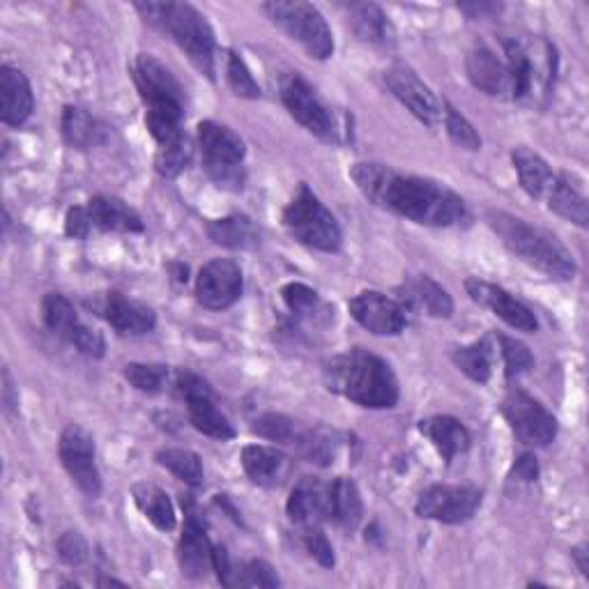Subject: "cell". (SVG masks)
Returning a JSON list of instances; mask_svg holds the SVG:
<instances>
[{
    "mask_svg": "<svg viewBox=\"0 0 589 589\" xmlns=\"http://www.w3.org/2000/svg\"><path fill=\"white\" fill-rule=\"evenodd\" d=\"M260 10L270 16L272 24L307 49L311 58L328 60L334 53L332 30L314 5L299 3V0H295V3L277 0V3H266Z\"/></svg>",
    "mask_w": 589,
    "mask_h": 589,
    "instance_id": "cell-6",
    "label": "cell"
},
{
    "mask_svg": "<svg viewBox=\"0 0 589 589\" xmlns=\"http://www.w3.org/2000/svg\"><path fill=\"white\" fill-rule=\"evenodd\" d=\"M132 72H134V84L140 97H144L148 109L182 107V99H185L182 86L155 56L140 53L136 58Z\"/></svg>",
    "mask_w": 589,
    "mask_h": 589,
    "instance_id": "cell-13",
    "label": "cell"
},
{
    "mask_svg": "<svg viewBox=\"0 0 589 589\" xmlns=\"http://www.w3.org/2000/svg\"><path fill=\"white\" fill-rule=\"evenodd\" d=\"M324 384L361 408L384 410L398 403V380L390 364L361 348L334 357L324 367Z\"/></svg>",
    "mask_w": 589,
    "mask_h": 589,
    "instance_id": "cell-2",
    "label": "cell"
},
{
    "mask_svg": "<svg viewBox=\"0 0 589 589\" xmlns=\"http://www.w3.org/2000/svg\"><path fill=\"white\" fill-rule=\"evenodd\" d=\"M419 431L433 442V446L446 463H452L458 454L470 450V433H467L465 426L454 417L440 415L424 419L419 424Z\"/></svg>",
    "mask_w": 589,
    "mask_h": 589,
    "instance_id": "cell-25",
    "label": "cell"
},
{
    "mask_svg": "<svg viewBox=\"0 0 589 589\" xmlns=\"http://www.w3.org/2000/svg\"><path fill=\"white\" fill-rule=\"evenodd\" d=\"M33 90L24 72L16 68H0V120L10 127L24 125L33 113Z\"/></svg>",
    "mask_w": 589,
    "mask_h": 589,
    "instance_id": "cell-19",
    "label": "cell"
},
{
    "mask_svg": "<svg viewBox=\"0 0 589 589\" xmlns=\"http://www.w3.org/2000/svg\"><path fill=\"white\" fill-rule=\"evenodd\" d=\"M157 463L161 467H167L169 473H173L180 481H185L187 486H200L203 479H206V473H203V463L198 454L189 450H180V446H167V450L157 452Z\"/></svg>",
    "mask_w": 589,
    "mask_h": 589,
    "instance_id": "cell-36",
    "label": "cell"
},
{
    "mask_svg": "<svg viewBox=\"0 0 589 589\" xmlns=\"http://www.w3.org/2000/svg\"><path fill=\"white\" fill-rule=\"evenodd\" d=\"M281 297L286 302V307L299 318H311L318 314L320 297L316 291L304 286V283H289V286H283Z\"/></svg>",
    "mask_w": 589,
    "mask_h": 589,
    "instance_id": "cell-44",
    "label": "cell"
},
{
    "mask_svg": "<svg viewBox=\"0 0 589 589\" xmlns=\"http://www.w3.org/2000/svg\"><path fill=\"white\" fill-rule=\"evenodd\" d=\"M481 491L473 489V486H446L438 483L431 486L429 491H424L417 500L415 512L421 518L458 525L470 520L481 506Z\"/></svg>",
    "mask_w": 589,
    "mask_h": 589,
    "instance_id": "cell-8",
    "label": "cell"
},
{
    "mask_svg": "<svg viewBox=\"0 0 589 589\" xmlns=\"http://www.w3.org/2000/svg\"><path fill=\"white\" fill-rule=\"evenodd\" d=\"M134 502L144 516L161 532H171L175 527V510L169 495L157 489L152 483H136L134 486Z\"/></svg>",
    "mask_w": 589,
    "mask_h": 589,
    "instance_id": "cell-32",
    "label": "cell"
},
{
    "mask_svg": "<svg viewBox=\"0 0 589 589\" xmlns=\"http://www.w3.org/2000/svg\"><path fill=\"white\" fill-rule=\"evenodd\" d=\"M99 587H105V585H118V587H125V582H120V580H113V578H99L97 580Z\"/></svg>",
    "mask_w": 589,
    "mask_h": 589,
    "instance_id": "cell-56",
    "label": "cell"
},
{
    "mask_svg": "<svg viewBox=\"0 0 589 589\" xmlns=\"http://www.w3.org/2000/svg\"><path fill=\"white\" fill-rule=\"evenodd\" d=\"M398 304L403 309H424L433 318H450L454 314V302L450 293L431 277H417L410 283H405Z\"/></svg>",
    "mask_w": 589,
    "mask_h": 589,
    "instance_id": "cell-23",
    "label": "cell"
},
{
    "mask_svg": "<svg viewBox=\"0 0 589 589\" xmlns=\"http://www.w3.org/2000/svg\"><path fill=\"white\" fill-rule=\"evenodd\" d=\"M105 316L113 330L120 334H148L155 330V311L146 304L127 299L120 293H111L105 304Z\"/></svg>",
    "mask_w": 589,
    "mask_h": 589,
    "instance_id": "cell-22",
    "label": "cell"
},
{
    "mask_svg": "<svg viewBox=\"0 0 589 589\" xmlns=\"http://www.w3.org/2000/svg\"><path fill=\"white\" fill-rule=\"evenodd\" d=\"M175 392L180 398H185V403L189 398H196V396H210L212 390L208 388V382L198 378L196 373H189V371H180L177 378H175Z\"/></svg>",
    "mask_w": 589,
    "mask_h": 589,
    "instance_id": "cell-49",
    "label": "cell"
},
{
    "mask_svg": "<svg viewBox=\"0 0 589 589\" xmlns=\"http://www.w3.org/2000/svg\"><path fill=\"white\" fill-rule=\"evenodd\" d=\"M192 144L189 138L185 136L182 140H177V144H171V146H164L159 148L157 155H155V171L161 175V177H177L182 171H185L189 167L192 161Z\"/></svg>",
    "mask_w": 589,
    "mask_h": 589,
    "instance_id": "cell-40",
    "label": "cell"
},
{
    "mask_svg": "<svg viewBox=\"0 0 589 589\" xmlns=\"http://www.w3.org/2000/svg\"><path fill=\"white\" fill-rule=\"evenodd\" d=\"M56 545H58L60 560H63L70 566H81V564H84L88 560V555H90L86 539L81 537L78 532H65L63 537L58 539Z\"/></svg>",
    "mask_w": 589,
    "mask_h": 589,
    "instance_id": "cell-48",
    "label": "cell"
},
{
    "mask_svg": "<svg viewBox=\"0 0 589 589\" xmlns=\"http://www.w3.org/2000/svg\"><path fill=\"white\" fill-rule=\"evenodd\" d=\"M351 14H353V28L364 42L384 47V49H392L396 45V30L390 22V16L384 14L378 5L373 3L353 5Z\"/></svg>",
    "mask_w": 589,
    "mask_h": 589,
    "instance_id": "cell-29",
    "label": "cell"
},
{
    "mask_svg": "<svg viewBox=\"0 0 589 589\" xmlns=\"http://www.w3.org/2000/svg\"><path fill=\"white\" fill-rule=\"evenodd\" d=\"M281 99L283 107L297 120L302 127H307L322 140H334V123L307 81L297 74H289L281 81Z\"/></svg>",
    "mask_w": 589,
    "mask_h": 589,
    "instance_id": "cell-12",
    "label": "cell"
},
{
    "mask_svg": "<svg viewBox=\"0 0 589 589\" xmlns=\"http://www.w3.org/2000/svg\"><path fill=\"white\" fill-rule=\"evenodd\" d=\"M384 84H388L390 93L417 120H421L424 125L438 127L442 123V105L413 68L394 63L388 72H384Z\"/></svg>",
    "mask_w": 589,
    "mask_h": 589,
    "instance_id": "cell-10",
    "label": "cell"
},
{
    "mask_svg": "<svg viewBox=\"0 0 589 589\" xmlns=\"http://www.w3.org/2000/svg\"><path fill=\"white\" fill-rule=\"evenodd\" d=\"M299 452L309 463L332 465L339 452V435L330 429H314L299 438Z\"/></svg>",
    "mask_w": 589,
    "mask_h": 589,
    "instance_id": "cell-38",
    "label": "cell"
},
{
    "mask_svg": "<svg viewBox=\"0 0 589 589\" xmlns=\"http://www.w3.org/2000/svg\"><path fill=\"white\" fill-rule=\"evenodd\" d=\"M42 318L47 322V328L58 334L60 339H65L68 343L74 341L78 330L84 328V322L78 320L76 309L72 307V302L58 293H49L42 302Z\"/></svg>",
    "mask_w": 589,
    "mask_h": 589,
    "instance_id": "cell-35",
    "label": "cell"
},
{
    "mask_svg": "<svg viewBox=\"0 0 589 589\" xmlns=\"http://www.w3.org/2000/svg\"><path fill=\"white\" fill-rule=\"evenodd\" d=\"M208 235L214 245L226 249H254L260 242L254 221L245 214H231L210 221Z\"/></svg>",
    "mask_w": 589,
    "mask_h": 589,
    "instance_id": "cell-30",
    "label": "cell"
},
{
    "mask_svg": "<svg viewBox=\"0 0 589 589\" xmlns=\"http://www.w3.org/2000/svg\"><path fill=\"white\" fill-rule=\"evenodd\" d=\"M212 551L214 545L210 543L206 530H203V523L189 512L185 530H182L180 543H177V562L180 572L187 578H206L212 568Z\"/></svg>",
    "mask_w": 589,
    "mask_h": 589,
    "instance_id": "cell-18",
    "label": "cell"
},
{
    "mask_svg": "<svg viewBox=\"0 0 589 589\" xmlns=\"http://www.w3.org/2000/svg\"><path fill=\"white\" fill-rule=\"evenodd\" d=\"M304 548H307V553L324 568L334 566V548L328 541V537L322 535V530L318 525L307 527V532H304Z\"/></svg>",
    "mask_w": 589,
    "mask_h": 589,
    "instance_id": "cell-47",
    "label": "cell"
},
{
    "mask_svg": "<svg viewBox=\"0 0 589 589\" xmlns=\"http://www.w3.org/2000/svg\"><path fill=\"white\" fill-rule=\"evenodd\" d=\"M72 345H74V348L78 353H84L86 357H95V359L105 357V351H107V343H105V339H101V334L95 332V330H90V328H86V324L78 330V334L74 336Z\"/></svg>",
    "mask_w": 589,
    "mask_h": 589,
    "instance_id": "cell-50",
    "label": "cell"
},
{
    "mask_svg": "<svg viewBox=\"0 0 589 589\" xmlns=\"http://www.w3.org/2000/svg\"><path fill=\"white\" fill-rule=\"evenodd\" d=\"M500 351L504 357V373L510 380L520 378L535 367V357L530 348L512 336H500Z\"/></svg>",
    "mask_w": 589,
    "mask_h": 589,
    "instance_id": "cell-42",
    "label": "cell"
},
{
    "mask_svg": "<svg viewBox=\"0 0 589 589\" xmlns=\"http://www.w3.org/2000/svg\"><path fill=\"white\" fill-rule=\"evenodd\" d=\"M283 226L299 245L324 254L341 249V229L334 214L322 206V200L307 185H299L289 208L283 210Z\"/></svg>",
    "mask_w": 589,
    "mask_h": 589,
    "instance_id": "cell-5",
    "label": "cell"
},
{
    "mask_svg": "<svg viewBox=\"0 0 589 589\" xmlns=\"http://www.w3.org/2000/svg\"><path fill=\"white\" fill-rule=\"evenodd\" d=\"M514 159V169L518 173L520 187L525 189L527 196L543 200L545 194L551 192L553 182L557 180V173L551 169V164L543 157H539L535 150L530 148H516L512 152Z\"/></svg>",
    "mask_w": 589,
    "mask_h": 589,
    "instance_id": "cell-27",
    "label": "cell"
},
{
    "mask_svg": "<svg viewBox=\"0 0 589 589\" xmlns=\"http://www.w3.org/2000/svg\"><path fill=\"white\" fill-rule=\"evenodd\" d=\"M456 367L475 382H489L491 378V345L489 341H477L473 345H465L454 353Z\"/></svg>",
    "mask_w": 589,
    "mask_h": 589,
    "instance_id": "cell-37",
    "label": "cell"
},
{
    "mask_svg": "<svg viewBox=\"0 0 589 589\" xmlns=\"http://www.w3.org/2000/svg\"><path fill=\"white\" fill-rule=\"evenodd\" d=\"M226 78H229V86L233 88V93L237 97H245V99H258L260 97V86L256 84V78L251 76L247 63L233 51L229 53Z\"/></svg>",
    "mask_w": 589,
    "mask_h": 589,
    "instance_id": "cell-43",
    "label": "cell"
},
{
    "mask_svg": "<svg viewBox=\"0 0 589 589\" xmlns=\"http://www.w3.org/2000/svg\"><path fill=\"white\" fill-rule=\"evenodd\" d=\"M461 12H465L470 19H486V16H495L502 12L500 3H463L458 5Z\"/></svg>",
    "mask_w": 589,
    "mask_h": 589,
    "instance_id": "cell-54",
    "label": "cell"
},
{
    "mask_svg": "<svg viewBox=\"0 0 589 589\" xmlns=\"http://www.w3.org/2000/svg\"><path fill=\"white\" fill-rule=\"evenodd\" d=\"M504 56L506 74H510V97L527 99L535 93L537 84V65L532 60V51L520 39H504Z\"/></svg>",
    "mask_w": 589,
    "mask_h": 589,
    "instance_id": "cell-26",
    "label": "cell"
},
{
    "mask_svg": "<svg viewBox=\"0 0 589 589\" xmlns=\"http://www.w3.org/2000/svg\"><path fill=\"white\" fill-rule=\"evenodd\" d=\"M198 148L203 155V167L206 171H217L226 167H242L245 159V140H242L233 130L212 123L198 125Z\"/></svg>",
    "mask_w": 589,
    "mask_h": 589,
    "instance_id": "cell-16",
    "label": "cell"
},
{
    "mask_svg": "<svg viewBox=\"0 0 589 589\" xmlns=\"http://www.w3.org/2000/svg\"><path fill=\"white\" fill-rule=\"evenodd\" d=\"M467 76L473 84L491 97H510V74L506 65L495 56L493 49L477 45L467 53Z\"/></svg>",
    "mask_w": 589,
    "mask_h": 589,
    "instance_id": "cell-20",
    "label": "cell"
},
{
    "mask_svg": "<svg viewBox=\"0 0 589 589\" xmlns=\"http://www.w3.org/2000/svg\"><path fill=\"white\" fill-rule=\"evenodd\" d=\"M235 585L240 587H279V578L274 574V568L262 562V560H251L237 572Z\"/></svg>",
    "mask_w": 589,
    "mask_h": 589,
    "instance_id": "cell-46",
    "label": "cell"
},
{
    "mask_svg": "<svg viewBox=\"0 0 589 589\" xmlns=\"http://www.w3.org/2000/svg\"><path fill=\"white\" fill-rule=\"evenodd\" d=\"M212 568L217 572V578L223 587H235V580H237V572L231 564V557L226 553V548L223 545H214L212 551Z\"/></svg>",
    "mask_w": 589,
    "mask_h": 589,
    "instance_id": "cell-52",
    "label": "cell"
},
{
    "mask_svg": "<svg viewBox=\"0 0 589 589\" xmlns=\"http://www.w3.org/2000/svg\"><path fill=\"white\" fill-rule=\"evenodd\" d=\"M348 309L364 330L378 336H396L405 328V309L396 299L384 297L376 291H367L353 297Z\"/></svg>",
    "mask_w": 589,
    "mask_h": 589,
    "instance_id": "cell-15",
    "label": "cell"
},
{
    "mask_svg": "<svg viewBox=\"0 0 589 589\" xmlns=\"http://www.w3.org/2000/svg\"><path fill=\"white\" fill-rule=\"evenodd\" d=\"M196 302L203 309L223 311L242 295V270L235 260L214 258L196 277Z\"/></svg>",
    "mask_w": 589,
    "mask_h": 589,
    "instance_id": "cell-11",
    "label": "cell"
},
{
    "mask_svg": "<svg viewBox=\"0 0 589 589\" xmlns=\"http://www.w3.org/2000/svg\"><path fill=\"white\" fill-rule=\"evenodd\" d=\"M289 518L302 527H314L330 520V483L316 477H304L289 498Z\"/></svg>",
    "mask_w": 589,
    "mask_h": 589,
    "instance_id": "cell-17",
    "label": "cell"
},
{
    "mask_svg": "<svg viewBox=\"0 0 589 589\" xmlns=\"http://www.w3.org/2000/svg\"><path fill=\"white\" fill-rule=\"evenodd\" d=\"M364 516V504L355 481L339 477L330 483V520L341 530L355 532Z\"/></svg>",
    "mask_w": 589,
    "mask_h": 589,
    "instance_id": "cell-28",
    "label": "cell"
},
{
    "mask_svg": "<svg viewBox=\"0 0 589 589\" xmlns=\"http://www.w3.org/2000/svg\"><path fill=\"white\" fill-rule=\"evenodd\" d=\"M574 557L578 560L580 572H582L585 576H589V564H587V545H578L576 551H574Z\"/></svg>",
    "mask_w": 589,
    "mask_h": 589,
    "instance_id": "cell-55",
    "label": "cell"
},
{
    "mask_svg": "<svg viewBox=\"0 0 589 589\" xmlns=\"http://www.w3.org/2000/svg\"><path fill=\"white\" fill-rule=\"evenodd\" d=\"M93 231L88 208H72L65 217V233L74 240H86Z\"/></svg>",
    "mask_w": 589,
    "mask_h": 589,
    "instance_id": "cell-51",
    "label": "cell"
},
{
    "mask_svg": "<svg viewBox=\"0 0 589 589\" xmlns=\"http://www.w3.org/2000/svg\"><path fill=\"white\" fill-rule=\"evenodd\" d=\"M125 378L134 390L157 394L164 390V384L169 380V369L161 367V364H127Z\"/></svg>",
    "mask_w": 589,
    "mask_h": 589,
    "instance_id": "cell-41",
    "label": "cell"
},
{
    "mask_svg": "<svg viewBox=\"0 0 589 589\" xmlns=\"http://www.w3.org/2000/svg\"><path fill=\"white\" fill-rule=\"evenodd\" d=\"M489 226L504 242V247L516 254L527 266L557 281H568L576 274V260L562 242L543 229L530 226L525 219L491 210L486 214Z\"/></svg>",
    "mask_w": 589,
    "mask_h": 589,
    "instance_id": "cell-3",
    "label": "cell"
},
{
    "mask_svg": "<svg viewBox=\"0 0 589 589\" xmlns=\"http://www.w3.org/2000/svg\"><path fill=\"white\" fill-rule=\"evenodd\" d=\"M442 125L456 146L473 152L481 150V136L477 134L470 120H467L461 111H456L450 101H442Z\"/></svg>",
    "mask_w": 589,
    "mask_h": 589,
    "instance_id": "cell-39",
    "label": "cell"
},
{
    "mask_svg": "<svg viewBox=\"0 0 589 589\" xmlns=\"http://www.w3.org/2000/svg\"><path fill=\"white\" fill-rule=\"evenodd\" d=\"M93 229L105 233H144V221L125 200L113 196H95L88 200Z\"/></svg>",
    "mask_w": 589,
    "mask_h": 589,
    "instance_id": "cell-21",
    "label": "cell"
},
{
    "mask_svg": "<svg viewBox=\"0 0 589 589\" xmlns=\"http://www.w3.org/2000/svg\"><path fill=\"white\" fill-rule=\"evenodd\" d=\"M136 10L148 24L169 33L203 74L214 76V33L196 8L189 3H136Z\"/></svg>",
    "mask_w": 589,
    "mask_h": 589,
    "instance_id": "cell-4",
    "label": "cell"
},
{
    "mask_svg": "<svg viewBox=\"0 0 589 589\" xmlns=\"http://www.w3.org/2000/svg\"><path fill=\"white\" fill-rule=\"evenodd\" d=\"M543 200L555 214L576 223V226H580V229L587 226V221H589L587 198L576 185H572V180H568L566 175H557L551 192L545 194Z\"/></svg>",
    "mask_w": 589,
    "mask_h": 589,
    "instance_id": "cell-31",
    "label": "cell"
},
{
    "mask_svg": "<svg viewBox=\"0 0 589 589\" xmlns=\"http://www.w3.org/2000/svg\"><path fill=\"white\" fill-rule=\"evenodd\" d=\"M351 177L373 206L424 226L450 229L470 221L465 200L442 182L403 175L382 164H355Z\"/></svg>",
    "mask_w": 589,
    "mask_h": 589,
    "instance_id": "cell-1",
    "label": "cell"
},
{
    "mask_svg": "<svg viewBox=\"0 0 589 589\" xmlns=\"http://www.w3.org/2000/svg\"><path fill=\"white\" fill-rule=\"evenodd\" d=\"M465 291L473 297V302L479 304V307L491 309L498 318H502L506 324H510V328L518 332H530V334L539 330L537 316L504 289L493 286V283H486L481 279H467Z\"/></svg>",
    "mask_w": 589,
    "mask_h": 589,
    "instance_id": "cell-14",
    "label": "cell"
},
{
    "mask_svg": "<svg viewBox=\"0 0 589 589\" xmlns=\"http://www.w3.org/2000/svg\"><path fill=\"white\" fill-rule=\"evenodd\" d=\"M60 127H63V138L68 144L78 150L97 146L101 136H105V127H101L88 111L78 107H65Z\"/></svg>",
    "mask_w": 589,
    "mask_h": 589,
    "instance_id": "cell-34",
    "label": "cell"
},
{
    "mask_svg": "<svg viewBox=\"0 0 589 589\" xmlns=\"http://www.w3.org/2000/svg\"><path fill=\"white\" fill-rule=\"evenodd\" d=\"M251 431L266 440H274V442H289L295 435V424L279 413H266L260 415L254 424Z\"/></svg>",
    "mask_w": 589,
    "mask_h": 589,
    "instance_id": "cell-45",
    "label": "cell"
},
{
    "mask_svg": "<svg viewBox=\"0 0 589 589\" xmlns=\"http://www.w3.org/2000/svg\"><path fill=\"white\" fill-rule=\"evenodd\" d=\"M514 477L518 481H525V483L537 481V477H539V463H537V458L532 454H523L516 461V465H514Z\"/></svg>",
    "mask_w": 589,
    "mask_h": 589,
    "instance_id": "cell-53",
    "label": "cell"
},
{
    "mask_svg": "<svg viewBox=\"0 0 589 589\" xmlns=\"http://www.w3.org/2000/svg\"><path fill=\"white\" fill-rule=\"evenodd\" d=\"M502 415L523 444L545 446L557 435V419L539 401L520 390H512L504 396Z\"/></svg>",
    "mask_w": 589,
    "mask_h": 589,
    "instance_id": "cell-7",
    "label": "cell"
},
{
    "mask_svg": "<svg viewBox=\"0 0 589 589\" xmlns=\"http://www.w3.org/2000/svg\"><path fill=\"white\" fill-rule=\"evenodd\" d=\"M58 454L78 489L88 498H97L101 493V477L95 463V442L90 433L76 424H70L60 435Z\"/></svg>",
    "mask_w": 589,
    "mask_h": 589,
    "instance_id": "cell-9",
    "label": "cell"
},
{
    "mask_svg": "<svg viewBox=\"0 0 589 589\" xmlns=\"http://www.w3.org/2000/svg\"><path fill=\"white\" fill-rule=\"evenodd\" d=\"M242 467H245L247 477L254 483L272 489V486H279L283 477H286L289 458L286 454L272 450V446L249 444L242 450Z\"/></svg>",
    "mask_w": 589,
    "mask_h": 589,
    "instance_id": "cell-24",
    "label": "cell"
},
{
    "mask_svg": "<svg viewBox=\"0 0 589 589\" xmlns=\"http://www.w3.org/2000/svg\"><path fill=\"white\" fill-rule=\"evenodd\" d=\"M187 408H189V419L194 424V429H198L200 433H206L214 440H233L235 438L233 424L229 421L226 415L217 408L214 401H212V394L189 398Z\"/></svg>",
    "mask_w": 589,
    "mask_h": 589,
    "instance_id": "cell-33",
    "label": "cell"
}]
</instances>
